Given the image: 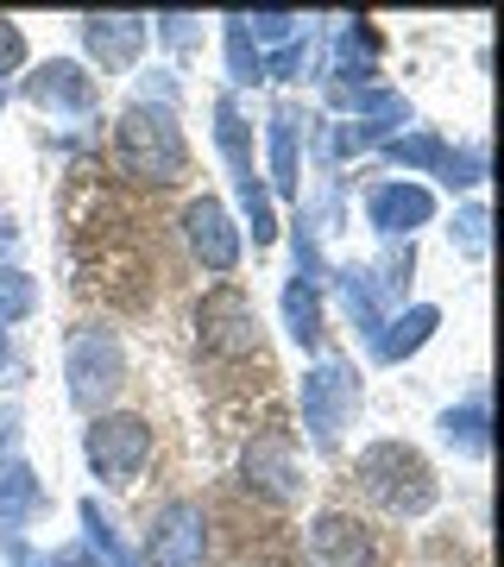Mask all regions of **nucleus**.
I'll use <instances>...</instances> for the list:
<instances>
[{"label": "nucleus", "mask_w": 504, "mask_h": 567, "mask_svg": "<svg viewBox=\"0 0 504 567\" xmlns=\"http://www.w3.org/2000/svg\"><path fill=\"white\" fill-rule=\"evenodd\" d=\"M240 32L253 39V51H259V44H290L302 32V20L297 13H253V20L240 13Z\"/></svg>", "instance_id": "25"}, {"label": "nucleus", "mask_w": 504, "mask_h": 567, "mask_svg": "<svg viewBox=\"0 0 504 567\" xmlns=\"http://www.w3.org/2000/svg\"><path fill=\"white\" fill-rule=\"evenodd\" d=\"M158 32H164V44H189L196 39V20L189 13H158Z\"/></svg>", "instance_id": "31"}, {"label": "nucleus", "mask_w": 504, "mask_h": 567, "mask_svg": "<svg viewBox=\"0 0 504 567\" xmlns=\"http://www.w3.org/2000/svg\"><path fill=\"white\" fill-rule=\"evenodd\" d=\"M215 140H222L227 164H234V183L253 177V152H246V121H240V107H234V95H222V102H215Z\"/></svg>", "instance_id": "20"}, {"label": "nucleus", "mask_w": 504, "mask_h": 567, "mask_svg": "<svg viewBox=\"0 0 504 567\" xmlns=\"http://www.w3.org/2000/svg\"><path fill=\"white\" fill-rule=\"evenodd\" d=\"M240 208H246V221H253V240H271V234H278V215H271V189H265L259 177H246L240 183Z\"/></svg>", "instance_id": "26"}, {"label": "nucleus", "mask_w": 504, "mask_h": 567, "mask_svg": "<svg viewBox=\"0 0 504 567\" xmlns=\"http://www.w3.org/2000/svg\"><path fill=\"white\" fill-rule=\"evenodd\" d=\"M82 529H89V543H95L101 555H107V567H140V561H133V555L121 548V536H114V524L101 517V505H82Z\"/></svg>", "instance_id": "27"}, {"label": "nucleus", "mask_w": 504, "mask_h": 567, "mask_svg": "<svg viewBox=\"0 0 504 567\" xmlns=\"http://www.w3.org/2000/svg\"><path fill=\"white\" fill-rule=\"evenodd\" d=\"M360 480L391 517H423V511L435 505V473H429V461L416 454V447H403V442H372L366 447Z\"/></svg>", "instance_id": "2"}, {"label": "nucleus", "mask_w": 504, "mask_h": 567, "mask_svg": "<svg viewBox=\"0 0 504 567\" xmlns=\"http://www.w3.org/2000/svg\"><path fill=\"white\" fill-rule=\"evenodd\" d=\"M114 152H121V171L140 183H177L189 171V145L177 133V114L158 102H133L114 126Z\"/></svg>", "instance_id": "1"}, {"label": "nucleus", "mask_w": 504, "mask_h": 567, "mask_svg": "<svg viewBox=\"0 0 504 567\" xmlns=\"http://www.w3.org/2000/svg\"><path fill=\"white\" fill-rule=\"evenodd\" d=\"M271 189L278 196H297L302 177H297V107H278L271 114Z\"/></svg>", "instance_id": "18"}, {"label": "nucleus", "mask_w": 504, "mask_h": 567, "mask_svg": "<svg viewBox=\"0 0 504 567\" xmlns=\"http://www.w3.org/2000/svg\"><path fill=\"white\" fill-rule=\"evenodd\" d=\"M240 473H246V486L265 492L271 505H290L302 492V466H297V447H290V435L284 429H265V435H253L240 454Z\"/></svg>", "instance_id": "9"}, {"label": "nucleus", "mask_w": 504, "mask_h": 567, "mask_svg": "<svg viewBox=\"0 0 504 567\" xmlns=\"http://www.w3.org/2000/svg\"><path fill=\"white\" fill-rule=\"evenodd\" d=\"M39 505H44V492H39V480H32V466L25 461L0 466V536H20V524Z\"/></svg>", "instance_id": "16"}, {"label": "nucleus", "mask_w": 504, "mask_h": 567, "mask_svg": "<svg viewBox=\"0 0 504 567\" xmlns=\"http://www.w3.org/2000/svg\"><path fill=\"white\" fill-rule=\"evenodd\" d=\"M63 379H70V404L101 416V404L126 385V353L107 328H76L70 334V360H63Z\"/></svg>", "instance_id": "4"}, {"label": "nucleus", "mask_w": 504, "mask_h": 567, "mask_svg": "<svg viewBox=\"0 0 504 567\" xmlns=\"http://www.w3.org/2000/svg\"><path fill=\"white\" fill-rule=\"evenodd\" d=\"M442 435H448V447H461V454H485V447H492V435H485V398H473V404H461V410H448Z\"/></svg>", "instance_id": "21"}, {"label": "nucleus", "mask_w": 504, "mask_h": 567, "mask_svg": "<svg viewBox=\"0 0 504 567\" xmlns=\"http://www.w3.org/2000/svg\"><path fill=\"white\" fill-rule=\"evenodd\" d=\"M227 70H234V82H265V58L240 32V13H227Z\"/></svg>", "instance_id": "24"}, {"label": "nucleus", "mask_w": 504, "mask_h": 567, "mask_svg": "<svg viewBox=\"0 0 504 567\" xmlns=\"http://www.w3.org/2000/svg\"><path fill=\"white\" fill-rule=\"evenodd\" d=\"M384 158L403 164V171H442L448 145L435 133H398V140H384Z\"/></svg>", "instance_id": "22"}, {"label": "nucleus", "mask_w": 504, "mask_h": 567, "mask_svg": "<svg viewBox=\"0 0 504 567\" xmlns=\"http://www.w3.org/2000/svg\"><path fill=\"white\" fill-rule=\"evenodd\" d=\"M429 215H435V196H429L423 183H379V189L366 196V221L379 227L384 240L429 227Z\"/></svg>", "instance_id": "11"}, {"label": "nucleus", "mask_w": 504, "mask_h": 567, "mask_svg": "<svg viewBox=\"0 0 504 567\" xmlns=\"http://www.w3.org/2000/svg\"><path fill=\"white\" fill-rule=\"evenodd\" d=\"M435 328H442V309H435V303H416V309H403V316H391V322L372 334V353H379L384 365H398V360H410V353H416V347H423Z\"/></svg>", "instance_id": "15"}, {"label": "nucleus", "mask_w": 504, "mask_h": 567, "mask_svg": "<svg viewBox=\"0 0 504 567\" xmlns=\"http://www.w3.org/2000/svg\"><path fill=\"white\" fill-rule=\"evenodd\" d=\"M0 365H7V328H0Z\"/></svg>", "instance_id": "34"}, {"label": "nucleus", "mask_w": 504, "mask_h": 567, "mask_svg": "<svg viewBox=\"0 0 504 567\" xmlns=\"http://www.w3.org/2000/svg\"><path fill=\"white\" fill-rule=\"evenodd\" d=\"M145 25L152 20H140V13H89L82 20V39H89L101 70H126L145 51Z\"/></svg>", "instance_id": "13"}, {"label": "nucleus", "mask_w": 504, "mask_h": 567, "mask_svg": "<svg viewBox=\"0 0 504 567\" xmlns=\"http://www.w3.org/2000/svg\"><path fill=\"white\" fill-rule=\"evenodd\" d=\"M7 548H13V567H51V555H39V548H20V536H7Z\"/></svg>", "instance_id": "32"}, {"label": "nucleus", "mask_w": 504, "mask_h": 567, "mask_svg": "<svg viewBox=\"0 0 504 567\" xmlns=\"http://www.w3.org/2000/svg\"><path fill=\"white\" fill-rule=\"evenodd\" d=\"M32 303H39L32 278H25L20 265H0V328L20 322V316H32Z\"/></svg>", "instance_id": "23"}, {"label": "nucleus", "mask_w": 504, "mask_h": 567, "mask_svg": "<svg viewBox=\"0 0 504 567\" xmlns=\"http://www.w3.org/2000/svg\"><path fill=\"white\" fill-rule=\"evenodd\" d=\"M284 328H290V341L297 347L322 341V284H309V278L284 284Z\"/></svg>", "instance_id": "17"}, {"label": "nucleus", "mask_w": 504, "mask_h": 567, "mask_svg": "<svg viewBox=\"0 0 504 567\" xmlns=\"http://www.w3.org/2000/svg\"><path fill=\"white\" fill-rule=\"evenodd\" d=\"M454 227H461V246H466V252H485V208H480V203L461 208V221H454Z\"/></svg>", "instance_id": "30"}, {"label": "nucleus", "mask_w": 504, "mask_h": 567, "mask_svg": "<svg viewBox=\"0 0 504 567\" xmlns=\"http://www.w3.org/2000/svg\"><path fill=\"white\" fill-rule=\"evenodd\" d=\"M335 76L347 82L341 95L372 89V76H379V39H372V25L366 20H347L341 32H335Z\"/></svg>", "instance_id": "14"}, {"label": "nucleus", "mask_w": 504, "mask_h": 567, "mask_svg": "<svg viewBox=\"0 0 504 567\" xmlns=\"http://www.w3.org/2000/svg\"><path fill=\"white\" fill-rule=\"evenodd\" d=\"M341 303H347V316H353V328H360L366 341L384 328V303H379V290H372V271H366V265H347L341 271Z\"/></svg>", "instance_id": "19"}, {"label": "nucleus", "mask_w": 504, "mask_h": 567, "mask_svg": "<svg viewBox=\"0 0 504 567\" xmlns=\"http://www.w3.org/2000/svg\"><path fill=\"white\" fill-rule=\"evenodd\" d=\"M183 240H189V252L208 271H234L240 265V227H234V215L215 196H202V203L183 208Z\"/></svg>", "instance_id": "10"}, {"label": "nucleus", "mask_w": 504, "mask_h": 567, "mask_svg": "<svg viewBox=\"0 0 504 567\" xmlns=\"http://www.w3.org/2000/svg\"><path fill=\"white\" fill-rule=\"evenodd\" d=\"M353 410H360V372L347 360H322L302 372V429L322 454L341 447V429L353 423Z\"/></svg>", "instance_id": "3"}, {"label": "nucleus", "mask_w": 504, "mask_h": 567, "mask_svg": "<svg viewBox=\"0 0 504 567\" xmlns=\"http://www.w3.org/2000/svg\"><path fill=\"white\" fill-rule=\"evenodd\" d=\"M25 95L39 107H51V114H89L95 107V76H82V63L70 58H51L25 76Z\"/></svg>", "instance_id": "12"}, {"label": "nucleus", "mask_w": 504, "mask_h": 567, "mask_svg": "<svg viewBox=\"0 0 504 567\" xmlns=\"http://www.w3.org/2000/svg\"><path fill=\"white\" fill-rule=\"evenodd\" d=\"M485 177V152H448L442 158V183L448 189H473Z\"/></svg>", "instance_id": "28"}, {"label": "nucleus", "mask_w": 504, "mask_h": 567, "mask_svg": "<svg viewBox=\"0 0 504 567\" xmlns=\"http://www.w3.org/2000/svg\"><path fill=\"white\" fill-rule=\"evenodd\" d=\"M145 555H152V567H202L208 561V524H202V505L171 498V505L158 511L152 536H145Z\"/></svg>", "instance_id": "8"}, {"label": "nucleus", "mask_w": 504, "mask_h": 567, "mask_svg": "<svg viewBox=\"0 0 504 567\" xmlns=\"http://www.w3.org/2000/svg\"><path fill=\"white\" fill-rule=\"evenodd\" d=\"M82 454L107 486H126L140 480V466L152 461V423L145 416H126V410H101L89 435H82Z\"/></svg>", "instance_id": "5"}, {"label": "nucleus", "mask_w": 504, "mask_h": 567, "mask_svg": "<svg viewBox=\"0 0 504 567\" xmlns=\"http://www.w3.org/2000/svg\"><path fill=\"white\" fill-rule=\"evenodd\" d=\"M25 63V39H20V25L13 20H0V102H7V76Z\"/></svg>", "instance_id": "29"}, {"label": "nucleus", "mask_w": 504, "mask_h": 567, "mask_svg": "<svg viewBox=\"0 0 504 567\" xmlns=\"http://www.w3.org/2000/svg\"><path fill=\"white\" fill-rule=\"evenodd\" d=\"M302 567H379V543L347 511H322L302 536Z\"/></svg>", "instance_id": "7"}, {"label": "nucleus", "mask_w": 504, "mask_h": 567, "mask_svg": "<svg viewBox=\"0 0 504 567\" xmlns=\"http://www.w3.org/2000/svg\"><path fill=\"white\" fill-rule=\"evenodd\" d=\"M196 328H202V347L222 353V360H240V353L259 347V316H253V303H246V290H234V284L215 290V297H202Z\"/></svg>", "instance_id": "6"}, {"label": "nucleus", "mask_w": 504, "mask_h": 567, "mask_svg": "<svg viewBox=\"0 0 504 567\" xmlns=\"http://www.w3.org/2000/svg\"><path fill=\"white\" fill-rule=\"evenodd\" d=\"M13 240H20V227H13V221H7V215H0V252H7V246H13Z\"/></svg>", "instance_id": "33"}]
</instances>
